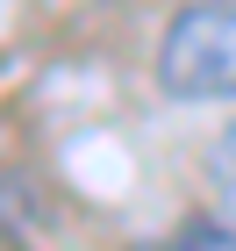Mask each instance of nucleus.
I'll use <instances>...</instances> for the list:
<instances>
[{
  "instance_id": "5",
  "label": "nucleus",
  "mask_w": 236,
  "mask_h": 251,
  "mask_svg": "<svg viewBox=\"0 0 236 251\" xmlns=\"http://www.w3.org/2000/svg\"><path fill=\"white\" fill-rule=\"evenodd\" d=\"M0 151H7V136H0Z\"/></svg>"
},
{
  "instance_id": "1",
  "label": "nucleus",
  "mask_w": 236,
  "mask_h": 251,
  "mask_svg": "<svg viewBox=\"0 0 236 251\" xmlns=\"http://www.w3.org/2000/svg\"><path fill=\"white\" fill-rule=\"evenodd\" d=\"M157 86L172 100H236V0H193L165 22Z\"/></svg>"
},
{
  "instance_id": "2",
  "label": "nucleus",
  "mask_w": 236,
  "mask_h": 251,
  "mask_svg": "<svg viewBox=\"0 0 236 251\" xmlns=\"http://www.w3.org/2000/svg\"><path fill=\"white\" fill-rule=\"evenodd\" d=\"M208 179H215V201H222V215L236 223V129H222L215 144H208Z\"/></svg>"
},
{
  "instance_id": "3",
  "label": "nucleus",
  "mask_w": 236,
  "mask_h": 251,
  "mask_svg": "<svg viewBox=\"0 0 236 251\" xmlns=\"http://www.w3.org/2000/svg\"><path fill=\"white\" fill-rule=\"evenodd\" d=\"M43 208H36V194H29V179H0V237H21V230H36Z\"/></svg>"
},
{
  "instance_id": "4",
  "label": "nucleus",
  "mask_w": 236,
  "mask_h": 251,
  "mask_svg": "<svg viewBox=\"0 0 236 251\" xmlns=\"http://www.w3.org/2000/svg\"><path fill=\"white\" fill-rule=\"evenodd\" d=\"M150 251H236V230H229V223H186V230L157 237Z\"/></svg>"
}]
</instances>
